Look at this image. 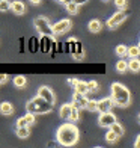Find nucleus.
<instances>
[{
    "label": "nucleus",
    "mask_w": 140,
    "mask_h": 148,
    "mask_svg": "<svg viewBox=\"0 0 140 148\" xmlns=\"http://www.w3.org/2000/svg\"><path fill=\"white\" fill-rule=\"evenodd\" d=\"M78 127L75 125V123H71V121L62 124L56 132V142L62 147H74L78 142Z\"/></svg>",
    "instance_id": "obj_1"
},
{
    "label": "nucleus",
    "mask_w": 140,
    "mask_h": 148,
    "mask_svg": "<svg viewBox=\"0 0 140 148\" xmlns=\"http://www.w3.org/2000/svg\"><path fill=\"white\" fill-rule=\"evenodd\" d=\"M111 100L113 103H115V106L118 107H128L130 103H131V92L130 89L126 88V86L121 85V83H111Z\"/></svg>",
    "instance_id": "obj_2"
},
{
    "label": "nucleus",
    "mask_w": 140,
    "mask_h": 148,
    "mask_svg": "<svg viewBox=\"0 0 140 148\" xmlns=\"http://www.w3.org/2000/svg\"><path fill=\"white\" fill-rule=\"evenodd\" d=\"M26 110L35 115H42V113H48L53 110V104H50L48 101H45L44 98H41L39 95H36L35 98H32L26 104Z\"/></svg>",
    "instance_id": "obj_3"
},
{
    "label": "nucleus",
    "mask_w": 140,
    "mask_h": 148,
    "mask_svg": "<svg viewBox=\"0 0 140 148\" xmlns=\"http://www.w3.org/2000/svg\"><path fill=\"white\" fill-rule=\"evenodd\" d=\"M33 26H35V29L41 33V35H45V36H54L53 35V30H51V24L48 21V18L47 17H36L33 20Z\"/></svg>",
    "instance_id": "obj_4"
},
{
    "label": "nucleus",
    "mask_w": 140,
    "mask_h": 148,
    "mask_svg": "<svg viewBox=\"0 0 140 148\" xmlns=\"http://www.w3.org/2000/svg\"><path fill=\"white\" fill-rule=\"evenodd\" d=\"M130 15V12L126 11V9H119L118 12H115V14H113L109 20H107V27L110 29V30H115L118 26H121L125 20H126V17Z\"/></svg>",
    "instance_id": "obj_5"
},
{
    "label": "nucleus",
    "mask_w": 140,
    "mask_h": 148,
    "mask_svg": "<svg viewBox=\"0 0 140 148\" xmlns=\"http://www.w3.org/2000/svg\"><path fill=\"white\" fill-rule=\"evenodd\" d=\"M71 27H72V21L69 18H63V20H60V21L53 24L51 30H53V35H63V33H66Z\"/></svg>",
    "instance_id": "obj_6"
},
{
    "label": "nucleus",
    "mask_w": 140,
    "mask_h": 148,
    "mask_svg": "<svg viewBox=\"0 0 140 148\" xmlns=\"http://www.w3.org/2000/svg\"><path fill=\"white\" fill-rule=\"evenodd\" d=\"M113 123H116V115H115V113H111V110L99 113V116H98V125L99 127H105V129H109Z\"/></svg>",
    "instance_id": "obj_7"
},
{
    "label": "nucleus",
    "mask_w": 140,
    "mask_h": 148,
    "mask_svg": "<svg viewBox=\"0 0 140 148\" xmlns=\"http://www.w3.org/2000/svg\"><path fill=\"white\" fill-rule=\"evenodd\" d=\"M38 95L41 97V98H44L45 101H48L50 104H54V103H56V97H54V94H53V91L48 88V86H45V85L39 86V89H38Z\"/></svg>",
    "instance_id": "obj_8"
},
{
    "label": "nucleus",
    "mask_w": 140,
    "mask_h": 148,
    "mask_svg": "<svg viewBox=\"0 0 140 148\" xmlns=\"http://www.w3.org/2000/svg\"><path fill=\"white\" fill-rule=\"evenodd\" d=\"M115 106V103H113L111 97H105V98H101L99 101H97V112L103 113V112H109L111 110V107Z\"/></svg>",
    "instance_id": "obj_9"
},
{
    "label": "nucleus",
    "mask_w": 140,
    "mask_h": 148,
    "mask_svg": "<svg viewBox=\"0 0 140 148\" xmlns=\"http://www.w3.org/2000/svg\"><path fill=\"white\" fill-rule=\"evenodd\" d=\"M86 101H88V97H86V94H80V92H74L72 94V103L77 106L78 109H84L86 107Z\"/></svg>",
    "instance_id": "obj_10"
},
{
    "label": "nucleus",
    "mask_w": 140,
    "mask_h": 148,
    "mask_svg": "<svg viewBox=\"0 0 140 148\" xmlns=\"http://www.w3.org/2000/svg\"><path fill=\"white\" fill-rule=\"evenodd\" d=\"M9 11H12L17 15H23V14H26V11H27V6H26L23 2H20V0H15V2L11 3V9Z\"/></svg>",
    "instance_id": "obj_11"
},
{
    "label": "nucleus",
    "mask_w": 140,
    "mask_h": 148,
    "mask_svg": "<svg viewBox=\"0 0 140 148\" xmlns=\"http://www.w3.org/2000/svg\"><path fill=\"white\" fill-rule=\"evenodd\" d=\"M88 29H89L90 33H98V32H101V29H103V23L99 21L98 18H93V20H90V21H89Z\"/></svg>",
    "instance_id": "obj_12"
},
{
    "label": "nucleus",
    "mask_w": 140,
    "mask_h": 148,
    "mask_svg": "<svg viewBox=\"0 0 140 148\" xmlns=\"http://www.w3.org/2000/svg\"><path fill=\"white\" fill-rule=\"evenodd\" d=\"M0 113L2 115H12L14 113V106H12L9 101H3V103H0Z\"/></svg>",
    "instance_id": "obj_13"
},
{
    "label": "nucleus",
    "mask_w": 140,
    "mask_h": 148,
    "mask_svg": "<svg viewBox=\"0 0 140 148\" xmlns=\"http://www.w3.org/2000/svg\"><path fill=\"white\" fill-rule=\"evenodd\" d=\"M69 112H71V103H65L60 106V110H59V116L62 119H66L68 121L69 118Z\"/></svg>",
    "instance_id": "obj_14"
},
{
    "label": "nucleus",
    "mask_w": 140,
    "mask_h": 148,
    "mask_svg": "<svg viewBox=\"0 0 140 148\" xmlns=\"http://www.w3.org/2000/svg\"><path fill=\"white\" fill-rule=\"evenodd\" d=\"M17 136L20 139H26V138H29L30 136V125H26V127H17Z\"/></svg>",
    "instance_id": "obj_15"
},
{
    "label": "nucleus",
    "mask_w": 140,
    "mask_h": 148,
    "mask_svg": "<svg viewBox=\"0 0 140 148\" xmlns=\"http://www.w3.org/2000/svg\"><path fill=\"white\" fill-rule=\"evenodd\" d=\"M126 64H128V71H133V73L140 71V60L137 58H131Z\"/></svg>",
    "instance_id": "obj_16"
},
{
    "label": "nucleus",
    "mask_w": 140,
    "mask_h": 148,
    "mask_svg": "<svg viewBox=\"0 0 140 148\" xmlns=\"http://www.w3.org/2000/svg\"><path fill=\"white\" fill-rule=\"evenodd\" d=\"M80 119V109L77 106L71 104V112H69V118L68 121H71V123H77V121Z\"/></svg>",
    "instance_id": "obj_17"
},
{
    "label": "nucleus",
    "mask_w": 140,
    "mask_h": 148,
    "mask_svg": "<svg viewBox=\"0 0 140 148\" xmlns=\"http://www.w3.org/2000/svg\"><path fill=\"white\" fill-rule=\"evenodd\" d=\"M140 55V47L139 45H130L126 47V56L130 58H139Z\"/></svg>",
    "instance_id": "obj_18"
},
{
    "label": "nucleus",
    "mask_w": 140,
    "mask_h": 148,
    "mask_svg": "<svg viewBox=\"0 0 140 148\" xmlns=\"http://www.w3.org/2000/svg\"><path fill=\"white\" fill-rule=\"evenodd\" d=\"M116 71L121 73V74L128 71V64H126L125 59H121V60H118V62H116Z\"/></svg>",
    "instance_id": "obj_19"
},
{
    "label": "nucleus",
    "mask_w": 140,
    "mask_h": 148,
    "mask_svg": "<svg viewBox=\"0 0 140 148\" xmlns=\"http://www.w3.org/2000/svg\"><path fill=\"white\" fill-rule=\"evenodd\" d=\"M74 91L75 92H80V94H88V88H86V82L83 80H78L74 86Z\"/></svg>",
    "instance_id": "obj_20"
},
{
    "label": "nucleus",
    "mask_w": 140,
    "mask_h": 148,
    "mask_svg": "<svg viewBox=\"0 0 140 148\" xmlns=\"http://www.w3.org/2000/svg\"><path fill=\"white\" fill-rule=\"evenodd\" d=\"M65 6H66V11H68V14H71V15L78 14V5H77V3L69 2V3H66Z\"/></svg>",
    "instance_id": "obj_21"
},
{
    "label": "nucleus",
    "mask_w": 140,
    "mask_h": 148,
    "mask_svg": "<svg viewBox=\"0 0 140 148\" xmlns=\"http://www.w3.org/2000/svg\"><path fill=\"white\" fill-rule=\"evenodd\" d=\"M109 129H110V130H113V132H115V133L118 134L119 138H121L122 134H124V127H122L121 124H119L118 121H116V123H113V124H111V125L109 127Z\"/></svg>",
    "instance_id": "obj_22"
},
{
    "label": "nucleus",
    "mask_w": 140,
    "mask_h": 148,
    "mask_svg": "<svg viewBox=\"0 0 140 148\" xmlns=\"http://www.w3.org/2000/svg\"><path fill=\"white\" fill-rule=\"evenodd\" d=\"M118 139H119L118 134H116L115 132H113V130H110V129H109V132L105 133V140H107L109 144H115Z\"/></svg>",
    "instance_id": "obj_23"
},
{
    "label": "nucleus",
    "mask_w": 140,
    "mask_h": 148,
    "mask_svg": "<svg viewBox=\"0 0 140 148\" xmlns=\"http://www.w3.org/2000/svg\"><path fill=\"white\" fill-rule=\"evenodd\" d=\"M14 85L17 86V88H24V86L27 85V79H26L24 76H17L14 79Z\"/></svg>",
    "instance_id": "obj_24"
},
{
    "label": "nucleus",
    "mask_w": 140,
    "mask_h": 148,
    "mask_svg": "<svg viewBox=\"0 0 140 148\" xmlns=\"http://www.w3.org/2000/svg\"><path fill=\"white\" fill-rule=\"evenodd\" d=\"M115 53L119 56V58H124L126 56V45L121 44V45H116V49H115Z\"/></svg>",
    "instance_id": "obj_25"
},
{
    "label": "nucleus",
    "mask_w": 140,
    "mask_h": 148,
    "mask_svg": "<svg viewBox=\"0 0 140 148\" xmlns=\"http://www.w3.org/2000/svg\"><path fill=\"white\" fill-rule=\"evenodd\" d=\"M23 116H24V119H26V123H27V125L35 124V121H36V115H35V113L27 112V113H26V115H23Z\"/></svg>",
    "instance_id": "obj_26"
},
{
    "label": "nucleus",
    "mask_w": 140,
    "mask_h": 148,
    "mask_svg": "<svg viewBox=\"0 0 140 148\" xmlns=\"http://www.w3.org/2000/svg\"><path fill=\"white\" fill-rule=\"evenodd\" d=\"M86 88H88V94L93 92V91L98 89V83L95 82V80H89V82H86Z\"/></svg>",
    "instance_id": "obj_27"
},
{
    "label": "nucleus",
    "mask_w": 140,
    "mask_h": 148,
    "mask_svg": "<svg viewBox=\"0 0 140 148\" xmlns=\"http://www.w3.org/2000/svg\"><path fill=\"white\" fill-rule=\"evenodd\" d=\"M84 109H88L90 112H97V100H88Z\"/></svg>",
    "instance_id": "obj_28"
},
{
    "label": "nucleus",
    "mask_w": 140,
    "mask_h": 148,
    "mask_svg": "<svg viewBox=\"0 0 140 148\" xmlns=\"http://www.w3.org/2000/svg\"><path fill=\"white\" fill-rule=\"evenodd\" d=\"M11 9V2L9 0H0V12H6Z\"/></svg>",
    "instance_id": "obj_29"
},
{
    "label": "nucleus",
    "mask_w": 140,
    "mask_h": 148,
    "mask_svg": "<svg viewBox=\"0 0 140 148\" xmlns=\"http://www.w3.org/2000/svg\"><path fill=\"white\" fill-rule=\"evenodd\" d=\"M115 6L118 9H126V6H128V0H115Z\"/></svg>",
    "instance_id": "obj_30"
},
{
    "label": "nucleus",
    "mask_w": 140,
    "mask_h": 148,
    "mask_svg": "<svg viewBox=\"0 0 140 148\" xmlns=\"http://www.w3.org/2000/svg\"><path fill=\"white\" fill-rule=\"evenodd\" d=\"M26 125H27V123H26L24 116H20V118L17 119V124H15V127H26Z\"/></svg>",
    "instance_id": "obj_31"
},
{
    "label": "nucleus",
    "mask_w": 140,
    "mask_h": 148,
    "mask_svg": "<svg viewBox=\"0 0 140 148\" xmlns=\"http://www.w3.org/2000/svg\"><path fill=\"white\" fill-rule=\"evenodd\" d=\"M72 58L77 59V60H82V59L84 58V51H77V53H74V55H72Z\"/></svg>",
    "instance_id": "obj_32"
},
{
    "label": "nucleus",
    "mask_w": 140,
    "mask_h": 148,
    "mask_svg": "<svg viewBox=\"0 0 140 148\" xmlns=\"http://www.w3.org/2000/svg\"><path fill=\"white\" fill-rule=\"evenodd\" d=\"M77 82H78V79H74V77H69V79H68V83H69V86H72V88L75 86Z\"/></svg>",
    "instance_id": "obj_33"
},
{
    "label": "nucleus",
    "mask_w": 140,
    "mask_h": 148,
    "mask_svg": "<svg viewBox=\"0 0 140 148\" xmlns=\"http://www.w3.org/2000/svg\"><path fill=\"white\" fill-rule=\"evenodd\" d=\"M6 80H8V76L6 74H0V85L6 83Z\"/></svg>",
    "instance_id": "obj_34"
},
{
    "label": "nucleus",
    "mask_w": 140,
    "mask_h": 148,
    "mask_svg": "<svg viewBox=\"0 0 140 148\" xmlns=\"http://www.w3.org/2000/svg\"><path fill=\"white\" fill-rule=\"evenodd\" d=\"M72 2H74V3H77V5L80 6V5H84V3H88L89 0H72Z\"/></svg>",
    "instance_id": "obj_35"
},
{
    "label": "nucleus",
    "mask_w": 140,
    "mask_h": 148,
    "mask_svg": "<svg viewBox=\"0 0 140 148\" xmlns=\"http://www.w3.org/2000/svg\"><path fill=\"white\" fill-rule=\"evenodd\" d=\"M134 147H136V148H139V147H140V136H139V134L136 136V140H134Z\"/></svg>",
    "instance_id": "obj_36"
},
{
    "label": "nucleus",
    "mask_w": 140,
    "mask_h": 148,
    "mask_svg": "<svg viewBox=\"0 0 140 148\" xmlns=\"http://www.w3.org/2000/svg\"><path fill=\"white\" fill-rule=\"evenodd\" d=\"M29 2H30L32 5H39V3L42 2V0H29Z\"/></svg>",
    "instance_id": "obj_37"
},
{
    "label": "nucleus",
    "mask_w": 140,
    "mask_h": 148,
    "mask_svg": "<svg viewBox=\"0 0 140 148\" xmlns=\"http://www.w3.org/2000/svg\"><path fill=\"white\" fill-rule=\"evenodd\" d=\"M104 2H109V0H104Z\"/></svg>",
    "instance_id": "obj_38"
}]
</instances>
